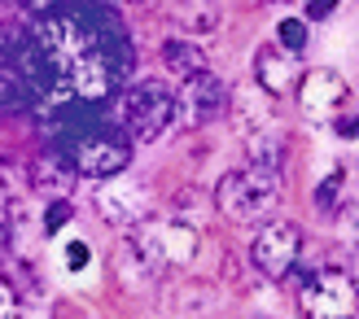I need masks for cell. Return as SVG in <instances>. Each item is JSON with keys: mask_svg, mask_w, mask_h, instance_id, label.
<instances>
[{"mask_svg": "<svg viewBox=\"0 0 359 319\" xmlns=\"http://www.w3.org/2000/svg\"><path fill=\"white\" fill-rule=\"evenodd\" d=\"M245 149H250V162L255 166H267V171H280V157H285V136L280 127H259L245 136Z\"/></svg>", "mask_w": 359, "mask_h": 319, "instance_id": "5bb4252c", "label": "cell"}, {"mask_svg": "<svg viewBox=\"0 0 359 319\" xmlns=\"http://www.w3.org/2000/svg\"><path fill=\"white\" fill-rule=\"evenodd\" d=\"M163 302L175 319H206L219 306V293H215V285H206V280H175V285H167Z\"/></svg>", "mask_w": 359, "mask_h": 319, "instance_id": "8fae6325", "label": "cell"}, {"mask_svg": "<svg viewBox=\"0 0 359 319\" xmlns=\"http://www.w3.org/2000/svg\"><path fill=\"white\" fill-rule=\"evenodd\" d=\"M163 62H167L171 75H180V79L202 75V70H206V57H202V52H197L189 40H167V44H163Z\"/></svg>", "mask_w": 359, "mask_h": 319, "instance_id": "9a60e30c", "label": "cell"}, {"mask_svg": "<svg viewBox=\"0 0 359 319\" xmlns=\"http://www.w3.org/2000/svg\"><path fill=\"white\" fill-rule=\"evenodd\" d=\"M228 87L202 70V75H189L175 92V122L180 127H202V122H215L224 110H228Z\"/></svg>", "mask_w": 359, "mask_h": 319, "instance_id": "8992f818", "label": "cell"}, {"mask_svg": "<svg viewBox=\"0 0 359 319\" xmlns=\"http://www.w3.org/2000/svg\"><path fill=\"white\" fill-rule=\"evenodd\" d=\"M259 92H263V87H241V92H232V122H237L241 136L259 132V127H272V122H276Z\"/></svg>", "mask_w": 359, "mask_h": 319, "instance_id": "4fadbf2b", "label": "cell"}, {"mask_svg": "<svg viewBox=\"0 0 359 319\" xmlns=\"http://www.w3.org/2000/svg\"><path fill=\"white\" fill-rule=\"evenodd\" d=\"M255 79L267 97H285L298 79V52L290 48H276V44H263L255 52Z\"/></svg>", "mask_w": 359, "mask_h": 319, "instance_id": "30bf717a", "label": "cell"}, {"mask_svg": "<svg viewBox=\"0 0 359 319\" xmlns=\"http://www.w3.org/2000/svg\"><path fill=\"white\" fill-rule=\"evenodd\" d=\"M75 175H79V166L70 162L66 153H53L48 149V157H40V162L31 166V184L40 188V192H48L53 201H62L66 192H70V184H75Z\"/></svg>", "mask_w": 359, "mask_h": 319, "instance_id": "7c38bea8", "label": "cell"}, {"mask_svg": "<svg viewBox=\"0 0 359 319\" xmlns=\"http://www.w3.org/2000/svg\"><path fill=\"white\" fill-rule=\"evenodd\" d=\"M197 254V227L189 223H163V227H140L128 241L118 245L114 267L128 285H149L167 267H184V262Z\"/></svg>", "mask_w": 359, "mask_h": 319, "instance_id": "6da1fadb", "label": "cell"}, {"mask_svg": "<svg viewBox=\"0 0 359 319\" xmlns=\"http://www.w3.org/2000/svg\"><path fill=\"white\" fill-rule=\"evenodd\" d=\"M118 118H123V127H128L136 140H163L167 127L175 122V92H167L163 83H136L132 92H123L118 101Z\"/></svg>", "mask_w": 359, "mask_h": 319, "instance_id": "5b68a950", "label": "cell"}, {"mask_svg": "<svg viewBox=\"0 0 359 319\" xmlns=\"http://www.w3.org/2000/svg\"><path fill=\"white\" fill-rule=\"evenodd\" d=\"M298 250H302V232L294 223H267V227H259L255 245H250V262H255L259 276L285 280L290 267L298 262Z\"/></svg>", "mask_w": 359, "mask_h": 319, "instance_id": "52a82bcc", "label": "cell"}, {"mask_svg": "<svg viewBox=\"0 0 359 319\" xmlns=\"http://www.w3.org/2000/svg\"><path fill=\"white\" fill-rule=\"evenodd\" d=\"M35 92H31V83L18 75L13 66H5V110L13 114V110H27V101H31Z\"/></svg>", "mask_w": 359, "mask_h": 319, "instance_id": "ac0fdd59", "label": "cell"}, {"mask_svg": "<svg viewBox=\"0 0 359 319\" xmlns=\"http://www.w3.org/2000/svg\"><path fill=\"white\" fill-rule=\"evenodd\" d=\"M53 153H66L70 162L79 166V175H93V180H105V175H123L132 162V145L123 127H110V122H101V127H57L48 140Z\"/></svg>", "mask_w": 359, "mask_h": 319, "instance_id": "7a4b0ae2", "label": "cell"}, {"mask_svg": "<svg viewBox=\"0 0 359 319\" xmlns=\"http://www.w3.org/2000/svg\"><path fill=\"white\" fill-rule=\"evenodd\" d=\"M280 201V180H276V171H267V166H241V171H228L219 184H215V206L224 210L228 219H237V223H255L263 215H272Z\"/></svg>", "mask_w": 359, "mask_h": 319, "instance_id": "3957f363", "label": "cell"}, {"mask_svg": "<svg viewBox=\"0 0 359 319\" xmlns=\"http://www.w3.org/2000/svg\"><path fill=\"white\" fill-rule=\"evenodd\" d=\"M280 44L290 52H302L307 48V22H302V17H285L280 22Z\"/></svg>", "mask_w": 359, "mask_h": 319, "instance_id": "d6986e66", "label": "cell"}, {"mask_svg": "<svg viewBox=\"0 0 359 319\" xmlns=\"http://www.w3.org/2000/svg\"><path fill=\"white\" fill-rule=\"evenodd\" d=\"M88 258H93V254H88L83 241H70V245H66V267H70V271H83Z\"/></svg>", "mask_w": 359, "mask_h": 319, "instance_id": "44dd1931", "label": "cell"}, {"mask_svg": "<svg viewBox=\"0 0 359 319\" xmlns=\"http://www.w3.org/2000/svg\"><path fill=\"white\" fill-rule=\"evenodd\" d=\"M22 5H27L31 13H40V17H44V13H53V9H62L66 0H22Z\"/></svg>", "mask_w": 359, "mask_h": 319, "instance_id": "603a6c76", "label": "cell"}, {"mask_svg": "<svg viewBox=\"0 0 359 319\" xmlns=\"http://www.w3.org/2000/svg\"><path fill=\"white\" fill-rule=\"evenodd\" d=\"M337 232H342V241L351 245V250H359V201L342 206V215H337Z\"/></svg>", "mask_w": 359, "mask_h": 319, "instance_id": "ffe728a7", "label": "cell"}, {"mask_svg": "<svg viewBox=\"0 0 359 319\" xmlns=\"http://www.w3.org/2000/svg\"><path fill=\"white\" fill-rule=\"evenodd\" d=\"M337 9V0H311V9H307V17H329Z\"/></svg>", "mask_w": 359, "mask_h": 319, "instance_id": "d4e9b609", "label": "cell"}, {"mask_svg": "<svg viewBox=\"0 0 359 319\" xmlns=\"http://www.w3.org/2000/svg\"><path fill=\"white\" fill-rule=\"evenodd\" d=\"M355 297H359L355 271L337 267V262L311 271L307 280H302V289H298V302H302V315L307 319H351Z\"/></svg>", "mask_w": 359, "mask_h": 319, "instance_id": "277c9868", "label": "cell"}, {"mask_svg": "<svg viewBox=\"0 0 359 319\" xmlns=\"http://www.w3.org/2000/svg\"><path fill=\"white\" fill-rule=\"evenodd\" d=\"M66 219H70V206H66V201H53V210L44 215V232L53 236V232H57V227H62Z\"/></svg>", "mask_w": 359, "mask_h": 319, "instance_id": "7402d4cb", "label": "cell"}, {"mask_svg": "<svg viewBox=\"0 0 359 319\" xmlns=\"http://www.w3.org/2000/svg\"><path fill=\"white\" fill-rule=\"evenodd\" d=\"M342 180H346V171H342V166H333V171H329V180L316 188V210H320V215H333V210L342 206Z\"/></svg>", "mask_w": 359, "mask_h": 319, "instance_id": "e0dca14e", "label": "cell"}, {"mask_svg": "<svg viewBox=\"0 0 359 319\" xmlns=\"http://www.w3.org/2000/svg\"><path fill=\"white\" fill-rule=\"evenodd\" d=\"M97 210H101V219L114 223V227H140L154 210V192L136 180H114L97 192Z\"/></svg>", "mask_w": 359, "mask_h": 319, "instance_id": "ba28073f", "label": "cell"}, {"mask_svg": "<svg viewBox=\"0 0 359 319\" xmlns=\"http://www.w3.org/2000/svg\"><path fill=\"white\" fill-rule=\"evenodd\" d=\"M175 22L189 35H210L219 27V13H215V5H202V0H184V5H175Z\"/></svg>", "mask_w": 359, "mask_h": 319, "instance_id": "2e32d148", "label": "cell"}, {"mask_svg": "<svg viewBox=\"0 0 359 319\" xmlns=\"http://www.w3.org/2000/svg\"><path fill=\"white\" fill-rule=\"evenodd\" d=\"M333 132L342 136V140H359V114H355V118H342V122H337Z\"/></svg>", "mask_w": 359, "mask_h": 319, "instance_id": "cb8c5ba5", "label": "cell"}, {"mask_svg": "<svg viewBox=\"0 0 359 319\" xmlns=\"http://www.w3.org/2000/svg\"><path fill=\"white\" fill-rule=\"evenodd\" d=\"M346 97H351V87H346V79L337 75V70H311V75L302 79V92H298L302 114H311V118L337 114Z\"/></svg>", "mask_w": 359, "mask_h": 319, "instance_id": "9c48e42d", "label": "cell"}]
</instances>
